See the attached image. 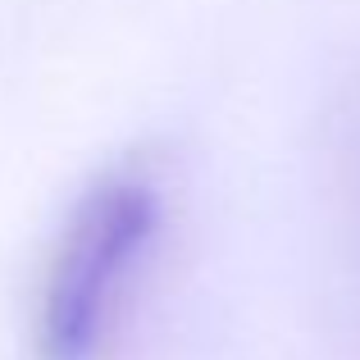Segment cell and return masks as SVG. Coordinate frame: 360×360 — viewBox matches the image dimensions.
<instances>
[{
    "label": "cell",
    "instance_id": "cell-1",
    "mask_svg": "<svg viewBox=\"0 0 360 360\" xmlns=\"http://www.w3.org/2000/svg\"><path fill=\"white\" fill-rule=\"evenodd\" d=\"M160 183L146 165L105 169L78 196L37 301V356L96 360L160 233Z\"/></svg>",
    "mask_w": 360,
    "mask_h": 360
}]
</instances>
